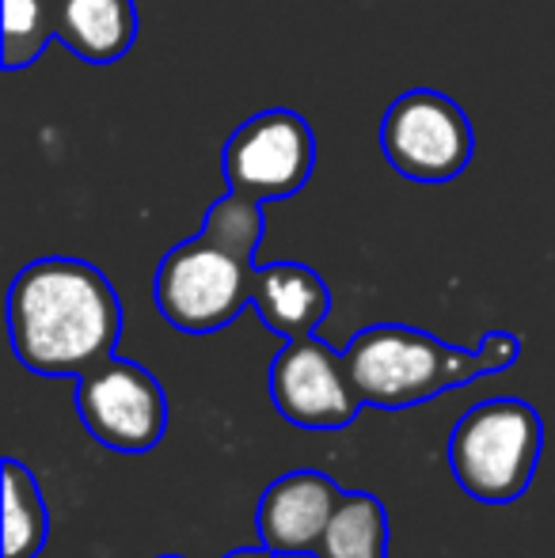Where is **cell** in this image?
Masks as SVG:
<instances>
[{"instance_id": "11", "label": "cell", "mask_w": 555, "mask_h": 558, "mask_svg": "<svg viewBox=\"0 0 555 558\" xmlns=\"http://www.w3.org/2000/svg\"><path fill=\"white\" fill-rule=\"evenodd\" d=\"M53 31L88 65H111L137 43L134 0H53Z\"/></svg>"}, {"instance_id": "13", "label": "cell", "mask_w": 555, "mask_h": 558, "mask_svg": "<svg viewBox=\"0 0 555 558\" xmlns=\"http://www.w3.org/2000/svg\"><path fill=\"white\" fill-rule=\"evenodd\" d=\"M4 471V558H38L50 536V513L27 463L8 456Z\"/></svg>"}, {"instance_id": "12", "label": "cell", "mask_w": 555, "mask_h": 558, "mask_svg": "<svg viewBox=\"0 0 555 558\" xmlns=\"http://www.w3.org/2000/svg\"><path fill=\"white\" fill-rule=\"evenodd\" d=\"M312 558H388V513L377 494H342Z\"/></svg>"}, {"instance_id": "15", "label": "cell", "mask_w": 555, "mask_h": 558, "mask_svg": "<svg viewBox=\"0 0 555 558\" xmlns=\"http://www.w3.org/2000/svg\"><path fill=\"white\" fill-rule=\"evenodd\" d=\"M225 558H281V555L270 551V547H237V551H229Z\"/></svg>"}, {"instance_id": "9", "label": "cell", "mask_w": 555, "mask_h": 558, "mask_svg": "<svg viewBox=\"0 0 555 558\" xmlns=\"http://www.w3.org/2000/svg\"><path fill=\"white\" fill-rule=\"evenodd\" d=\"M342 494L347 490L316 468L278 475L263 490L260 509H255V529H260L263 547L278 555H316Z\"/></svg>"}, {"instance_id": "8", "label": "cell", "mask_w": 555, "mask_h": 558, "mask_svg": "<svg viewBox=\"0 0 555 558\" xmlns=\"http://www.w3.org/2000/svg\"><path fill=\"white\" fill-rule=\"evenodd\" d=\"M225 179L229 191L255 202L293 198L316 168V137L297 111L275 107L248 118L225 145Z\"/></svg>"}, {"instance_id": "4", "label": "cell", "mask_w": 555, "mask_h": 558, "mask_svg": "<svg viewBox=\"0 0 555 558\" xmlns=\"http://www.w3.org/2000/svg\"><path fill=\"white\" fill-rule=\"evenodd\" d=\"M544 452V422L533 403L514 396L483 399L457 418L445 460L468 498L506 506L529 490Z\"/></svg>"}, {"instance_id": "2", "label": "cell", "mask_w": 555, "mask_h": 558, "mask_svg": "<svg viewBox=\"0 0 555 558\" xmlns=\"http://www.w3.org/2000/svg\"><path fill=\"white\" fill-rule=\"evenodd\" d=\"M263 240V202L229 191L214 202L194 240L164 255L156 270V308L176 331H225L255 301V251Z\"/></svg>"}, {"instance_id": "10", "label": "cell", "mask_w": 555, "mask_h": 558, "mask_svg": "<svg viewBox=\"0 0 555 558\" xmlns=\"http://www.w3.org/2000/svg\"><path fill=\"white\" fill-rule=\"evenodd\" d=\"M252 308L260 312L263 327L281 338L316 335L331 308V289L312 266L304 263H275L260 266Z\"/></svg>"}, {"instance_id": "1", "label": "cell", "mask_w": 555, "mask_h": 558, "mask_svg": "<svg viewBox=\"0 0 555 558\" xmlns=\"http://www.w3.org/2000/svg\"><path fill=\"white\" fill-rule=\"evenodd\" d=\"M8 338L23 368L76 380L114 357L122 301L99 266L84 258H38L8 289Z\"/></svg>"}, {"instance_id": "7", "label": "cell", "mask_w": 555, "mask_h": 558, "mask_svg": "<svg viewBox=\"0 0 555 558\" xmlns=\"http://www.w3.org/2000/svg\"><path fill=\"white\" fill-rule=\"evenodd\" d=\"M270 403L297 429H347L362 414V396L342 350L324 338H286L267 368Z\"/></svg>"}, {"instance_id": "14", "label": "cell", "mask_w": 555, "mask_h": 558, "mask_svg": "<svg viewBox=\"0 0 555 558\" xmlns=\"http://www.w3.org/2000/svg\"><path fill=\"white\" fill-rule=\"evenodd\" d=\"M58 38L53 0H4V69H27Z\"/></svg>"}, {"instance_id": "16", "label": "cell", "mask_w": 555, "mask_h": 558, "mask_svg": "<svg viewBox=\"0 0 555 558\" xmlns=\"http://www.w3.org/2000/svg\"><path fill=\"white\" fill-rule=\"evenodd\" d=\"M160 558H183V555H160Z\"/></svg>"}, {"instance_id": "5", "label": "cell", "mask_w": 555, "mask_h": 558, "mask_svg": "<svg viewBox=\"0 0 555 558\" xmlns=\"http://www.w3.org/2000/svg\"><path fill=\"white\" fill-rule=\"evenodd\" d=\"M76 414L99 445L122 456L153 452L168 434V396L160 380L126 357L76 376Z\"/></svg>"}, {"instance_id": "6", "label": "cell", "mask_w": 555, "mask_h": 558, "mask_svg": "<svg viewBox=\"0 0 555 558\" xmlns=\"http://www.w3.org/2000/svg\"><path fill=\"white\" fill-rule=\"evenodd\" d=\"M385 160L411 183H449L472 163L475 133L468 114L434 88L396 96L381 122Z\"/></svg>"}, {"instance_id": "3", "label": "cell", "mask_w": 555, "mask_h": 558, "mask_svg": "<svg viewBox=\"0 0 555 558\" xmlns=\"http://www.w3.org/2000/svg\"><path fill=\"white\" fill-rule=\"evenodd\" d=\"M354 388L365 407L408 411L453 388L495 376L521 357V338L491 331L475 350H460L442 338L403 324H373L358 331L342 350Z\"/></svg>"}]
</instances>
